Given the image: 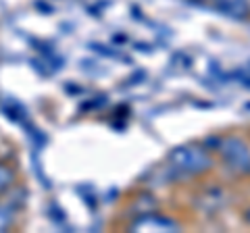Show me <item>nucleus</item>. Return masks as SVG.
Wrapping results in <instances>:
<instances>
[{"instance_id":"1","label":"nucleus","mask_w":250,"mask_h":233,"mask_svg":"<svg viewBox=\"0 0 250 233\" xmlns=\"http://www.w3.org/2000/svg\"><path fill=\"white\" fill-rule=\"evenodd\" d=\"M167 162L171 171L186 177H196L213 169V156L208 154L207 148H202L198 144L177 146V148L169 152Z\"/></svg>"},{"instance_id":"2","label":"nucleus","mask_w":250,"mask_h":233,"mask_svg":"<svg viewBox=\"0 0 250 233\" xmlns=\"http://www.w3.org/2000/svg\"><path fill=\"white\" fill-rule=\"evenodd\" d=\"M219 156H221L223 165L236 175H250V148L246 142H242L240 137H223L217 144Z\"/></svg>"},{"instance_id":"3","label":"nucleus","mask_w":250,"mask_h":233,"mask_svg":"<svg viewBox=\"0 0 250 233\" xmlns=\"http://www.w3.org/2000/svg\"><path fill=\"white\" fill-rule=\"evenodd\" d=\"M131 231L142 233V231H161V233H171V231H179V223L173 219H169L165 214H156V213H144L138 214L134 223L129 225Z\"/></svg>"},{"instance_id":"4","label":"nucleus","mask_w":250,"mask_h":233,"mask_svg":"<svg viewBox=\"0 0 250 233\" xmlns=\"http://www.w3.org/2000/svg\"><path fill=\"white\" fill-rule=\"evenodd\" d=\"M210 6L231 19H246L250 15V0H213Z\"/></svg>"},{"instance_id":"5","label":"nucleus","mask_w":250,"mask_h":233,"mask_svg":"<svg viewBox=\"0 0 250 233\" xmlns=\"http://www.w3.org/2000/svg\"><path fill=\"white\" fill-rule=\"evenodd\" d=\"M13 181H15V171L9 165L0 162V194L9 190L11 185H13Z\"/></svg>"},{"instance_id":"6","label":"nucleus","mask_w":250,"mask_h":233,"mask_svg":"<svg viewBox=\"0 0 250 233\" xmlns=\"http://www.w3.org/2000/svg\"><path fill=\"white\" fill-rule=\"evenodd\" d=\"M13 219H15V213L11 206L6 204H0V233L6 231L13 225Z\"/></svg>"},{"instance_id":"7","label":"nucleus","mask_w":250,"mask_h":233,"mask_svg":"<svg viewBox=\"0 0 250 233\" xmlns=\"http://www.w3.org/2000/svg\"><path fill=\"white\" fill-rule=\"evenodd\" d=\"M244 221H246V223H248V225H250V208H248V211H246V213H244Z\"/></svg>"},{"instance_id":"8","label":"nucleus","mask_w":250,"mask_h":233,"mask_svg":"<svg viewBox=\"0 0 250 233\" xmlns=\"http://www.w3.org/2000/svg\"><path fill=\"white\" fill-rule=\"evenodd\" d=\"M200 2H207V4H213V0H200Z\"/></svg>"}]
</instances>
